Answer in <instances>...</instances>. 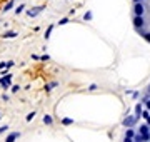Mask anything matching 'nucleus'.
<instances>
[{"mask_svg": "<svg viewBox=\"0 0 150 142\" xmlns=\"http://www.w3.org/2000/svg\"><path fill=\"white\" fill-rule=\"evenodd\" d=\"M125 137H127V139H134V137H135V131H134V129H127Z\"/></svg>", "mask_w": 150, "mask_h": 142, "instance_id": "f257e3e1", "label": "nucleus"}]
</instances>
